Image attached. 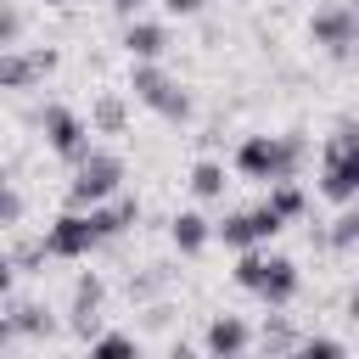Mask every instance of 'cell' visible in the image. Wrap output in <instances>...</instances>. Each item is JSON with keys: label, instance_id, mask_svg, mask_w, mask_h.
Listing matches in <instances>:
<instances>
[{"label": "cell", "instance_id": "e0dca14e", "mask_svg": "<svg viewBox=\"0 0 359 359\" xmlns=\"http://www.w3.org/2000/svg\"><path fill=\"white\" fill-rule=\"evenodd\" d=\"M135 213H140L135 202H112V208H101V202H95V219H101V230H107V236L129 230V224H135Z\"/></svg>", "mask_w": 359, "mask_h": 359}, {"label": "cell", "instance_id": "6da1fadb", "mask_svg": "<svg viewBox=\"0 0 359 359\" xmlns=\"http://www.w3.org/2000/svg\"><path fill=\"white\" fill-rule=\"evenodd\" d=\"M297 157H303V140H297V135H247L241 151H236L241 174L269 180V185H275V180H292Z\"/></svg>", "mask_w": 359, "mask_h": 359}, {"label": "cell", "instance_id": "cb8c5ba5", "mask_svg": "<svg viewBox=\"0 0 359 359\" xmlns=\"http://www.w3.org/2000/svg\"><path fill=\"white\" fill-rule=\"evenodd\" d=\"M17 219H22V196H17V185H11V191H6V224H17Z\"/></svg>", "mask_w": 359, "mask_h": 359}, {"label": "cell", "instance_id": "83f0119b", "mask_svg": "<svg viewBox=\"0 0 359 359\" xmlns=\"http://www.w3.org/2000/svg\"><path fill=\"white\" fill-rule=\"evenodd\" d=\"M45 6H62V0H45Z\"/></svg>", "mask_w": 359, "mask_h": 359}, {"label": "cell", "instance_id": "5bb4252c", "mask_svg": "<svg viewBox=\"0 0 359 359\" xmlns=\"http://www.w3.org/2000/svg\"><path fill=\"white\" fill-rule=\"evenodd\" d=\"M174 247L180 252H202L208 247V219L202 213H180L174 219Z\"/></svg>", "mask_w": 359, "mask_h": 359}, {"label": "cell", "instance_id": "7a4b0ae2", "mask_svg": "<svg viewBox=\"0 0 359 359\" xmlns=\"http://www.w3.org/2000/svg\"><path fill=\"white\" fill-rule=\"evenodd\" d=\"M320 191H325L331 202L359 196V123H337V135H331V146H325Z\"/></svg>", "mask_w": 359, "mask_h": 359}, {"label": "cell", "instance_id": "44dd1931", "mask_svg": "<svg viewBox=\"0 0 359 359\" xmlns=\"http://www.w3.org/2000/svg\"><path fill=\"white\" fill-rule=\"evenodd\" d=\"M297 353H309V359H314V353H325V359H331V353H342V342H337V337H303V342H297Z\"/></svg>", "mask_w": 359, "mask_h": 359}, {"label": "cell", "instance_id": "ac0fdd59", "mask_svg": "<svg viewBox=\"0 0 359 359\" xmlns=\"http://www.w3.org/2000/svg\"><path fill=\"white\" fill-rule=\"evenodd\" d=\"M95 129H101V135H118V129H123V101H118V95H101V101H95Z\"/></svg>", "mask_w": 359, "mask_h": 359}, {"label": "cell", "instance_id": "277c9868", "mask_svg": "<svg viewBox=\"0 0 359 359\" xmlns=\"http://www.w3.org/2000/svg\"><path fill=\"white\" fill-rule=\"evenodd\" d=\"M95 241H107L95 208H67V213L45 230V252H50V258H84Z\"/></svg>", "mask_w": 359, "mask_h": 359}, {"label": "cell", "instance_id": "52a82bcc", "mask_svg": "<svg viewBox=\"0 0 359 359\" xmlns=\"http://www.w3.org/2000/svg\"><path fill=\"white\" fill-rule=\"evenodd\" d=\"M39 129H45V140H50L56 157H67V163H84V157H90V129H84L67 107H45V112H39Z\"/></svg>", "mask_w": 359, "mask_h": 359}, {"label": "cell", "instance_id": "d6986e66", "mask_svg": "<svg viewBox=\"0 0 359 359\" xmlns=\"http://www.w3.org/2000/svg\"><path fill=\"white\" fill-rule=\"evenodd\" d=\"M264 348H269V353H292V348H297V337H292L280 320H269V325H264Z\"/></svg>", "mask_w": 359, "mask_h": 359}, {"label": "cell", "instance_id": "7402d4cb", "mask_svg": "<svg viewBox=\"0 0 359 359\" xmlns=\"http://www.w3.org/2000/svg\"><path fill=\"white\" fill-rule=\"evenodd\" d=\"M95 353H135V337H95Z\"/></svg>", "mask_w": 359, "mask_h": 359}, {"label": "cell", "instance_id": "8992f818", "mask_svg": "<svg viewBox=\"0 0 359 359\" xmlns=\"http://www.w3.org/2000/svg\"><path fill=\"white\" fill-rule=\"evenodd\" d=\"M129 90H135V95H140V101H146L151 112H163V118H174V123H180V118L191 112V101H185V90H180V84H174V79H168L163 67H151V62H140V67H135V79H129Z\"/></svg>", "mask_w": 359, "mask_h": 359}, {"label": "cell", "instance_id": "9c48e42d", "mask_svg": "<svg viewBox=\"0 0 359 359\" xmlns=\"http://www.w3.org/2000/svg\"><path fill=\"white\" fill-rule=\"evenodd\" d=\"M280 224H286V219H280V213L264 202V208H252V213H236V219H224V224H219V236H224L230 247H258V241H269Z\"/></svg>", "mask_w": 359, "mask_h": 359}, {"label": "cell", "instance_id": "9a60e30c", "mask_svg": "<svg viewBox=\"0 0 359 359\" xmlns=\"http://www.w3.org/2000/svg\"><path fill=\"white\" fill-rule=\"evenodd\" d=\"M191 191L196 196H224V168L219 163H196L191 168Z\"/></svg>", "mask_w": 359, "mask_h": 359}, {"label": "cell", "instance_id": "603a6c76", "mask_svg": "<svg viewBox=\"0 0 359 359\" xmlns=\"http://www.w3.org/2000/svg\"><path fill=\"white\" fill-rule=\"evenodd\" d=\"M17 34H22V11L11 6V11H6V28H0V45H17Z\"/></svg>", "mask_w": 359, "mask_h": 359}, {"label": "cell", "instance_id": "4316f807", "mask_svg": "<svg viewBox=\"0 0 359 359\" xmlns=\"http://www.w3.org/2000/svg\"><path fill=\"white\" fill-rule=\"evenodd\" d=\"M348 314H353V320H359V292H353V303H348Z\"/></svg>", "mask_w": 359, "mask_h": 359}, {"label": "cell", "instance_id": "ba28073f", "mask_svg": "<svg viewBox=\"0 0 359 359\" xmlns=\"http://www.w3.org/2000/svg\"><path fill=\"white\" fill-rule=\"evenodd\" d=\"M309 34H314V45H331L337 56H353V45H359V11H353V6H331V11H314Z\"/></svg>", "mask_w": 359, "mask_h": 359}, {"label": "cell", "instance_id": "7c38bea8", "mask_svg": "<svg viewBox=\"0 0 359 359\" xmlns=\"http://www.w3.org/2000/svg\"><path fill=\"white\" fill-rule=\"evenodd\" d=\"M123 45H129V56L151 62V56H163V50H168V34H163L157 22H129V28H123Z\"/></svg>", "mask_w": 359, "mask_h": 359}, {"label": "cell", "instance_id": "30bf717a", "mask_svg": "<svg viewBox=\"0 0 359 359\" xmlns=\"http://www.w3.org/2000/svg\"><path fill=\"white\" fill-rule=\"evenodd\" d=\"M56 67V50H34V56H22L17 45H6V56H0V84L6 90H28L34 79H45Z\"/></svg>", "mask_w": 359, "mask_h": 359}, {"label": "cell", "instance_id": "8fae6325", "mask_svg": "<svg viewBox=\"0 0 359 359\" xmlns=\"http://www.w3.org/2000/svg\"><path fill=\"white\" fill-rule=\"evenodd\" d=\"M95 309H101V280L84 275V280L73 286V331H79V337L95 331Z\"/></svg>", "mask_w": 359, "mask_h": 359}, {"label": "cell", "instance_id": "f1b7e54d", "mask_svg": "<svg viewBox=\"0 0 359 359\" xmlns=\"http://www.w3.org/2000/svg\"><path fill=\"white\" fill-rule=\"evenodd\" d=\"M353 11H359V0H353Z\"/></svg>", "mask_w": 359, "mask_h": 359}, {"label": "cell", "instance_id": "2e32d148", "mask_svg": "<svg viewBox=\"0 0 359 359\" xmlns=\"http://www.w3.org/2000/svg\"><path fill=\"white\" fill-rule=\"evenodd\" d=\"M269 208H275L280 219H297V213H303V191H297L292 180H275V191H269Z\"/></svg>", "mask_w": 359, "mask_h": 359}, {"label": "cell", "instance_id": "484cf974", "mask_svg": "<svg viewBox=\"0 0 359 359\" xmlns=\"http://www.w3.org/2000/svg\"><path fill=\"white\" fill-rule=\"evenodd\" d=\"M112 6H118V11H135V6H146V0H112Z\"/></svg>", "mask_w": 359, "mask_h": 359}, {"label": "cell", "instance_id": "d4e9b609", "mask_svg": "<svg viewBox=\"0 0 359 359\" xmlns=\"http://www.w3.org/2000/svg\"><path fill=\"white\" fill-rule=\"evenodd\" d=\"M168 11H180V17H191V11H202V0H163Z\"/></svg>", "mask_w": 359, "mask_h": 359}, {"label": "cell", "instance_id": "3957f363", "mask_svg": "<svg viewBox=\"0 0 359 359\" xmlns=\"http://www.w3.org/2000/svg\"><path fill=\"white\" fill-rule=\"evenodd\" d=\"M236 280H241L247 292H258L264 303H292V292H297V264H292V258L241 252V264H236Z\"/></svg>", "mask_w": 359, "mask_h": 359}, {"label": "cell", "instance_id": "4fadbf2b", "mask_svg": "<svg viewBox=\"0 0 359 359\" xmlns=\"http://www.w3.org/2000/svg\"><path fill=\"white\" fill-rule=\"evenodd\" d=\"M252 337H247V325L236 320V314H224V320H213L208 325V353H241Z\"/></svg>", "mask_w": 359, "mask_h": 359}, {"label": "cell", "instance_id": "5b68a950", "mask_svg": "<svg viewBox=\"0 0 359 359\" xmlns=\"http://www.w3.org/2000/svg\"><path fill=\"white\" fill-rule=\"evenodd\" d=\"M118 180H123V163H118L112 151H90V157L79 163L73 185H67V202H73V208H95V202H107V196L118 191Z\"/></svg>", "mask_w": 359, "mask_h": 359}, {"label": "cell", "instance_id": "ffe728a7", "mask_svg": "<svg viewBox=\"0 0 359 359\" xmlns=\"http://www.w3.org/2000/svg\"><path fill=\"white\" fill-rule=\"evenodd\" d=\"M325 241H331V247H353V241H359V213H342L337 230H331Z\"/></svg>", "mask_w": 359, "mask_h": 359}]
</instances>
